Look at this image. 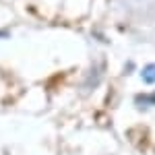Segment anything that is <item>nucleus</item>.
<instances>
[{
  "label": "nucleus",
  "mask_w": 155,
  "mask_h": 155,
  "mask_svg": "<svg viewBox=\"0 0 155 155\" xmlns=\"http://www.w3.org/2000/svg\"><path fill=\"white\" fill-rule=\"evenodd\" d=\"M134 106L141 107V110H147L149 106H155V93H151V95H137L134 97Z\"/></svg>",
  "instance_id": "obj_1"
},
{
  "label": "nucleus",
  "mask_w": 155,
  "mask_h": 155,
  "mask_svg": "<svg viewBox=\"0 0 155 155\" xmlns=\"http://www.w3.org/2000/svg\"><path fill=\"white\" fill-rule=\"evenodd\" d=\"M141 77H143L145 83H155V64H149V66H145L143 72H141Z\"/></svg>",
  "instance_id": "obj_2"
}]
</instances>
